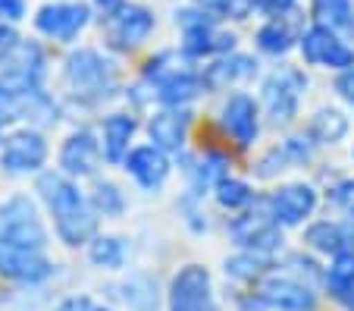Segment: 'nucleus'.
Returning a JSON list of instances; mask_svg holds the SVG:
<instances>
[{"label": "nucleus", "instance_id": "obj_38", "mask_svg": "<svg viewBox=\"0 0 354 311\" xmlns=\"http://www.w3.org/2000/svg\"><path fill=\"white\" fill-rule=\"evenodd\" d=\"M26 16V0H0V19L19 22Z\"/></svg>", "mask_w": 354, "mask_h": 311}, {"label": "nucleus", "instance_id": "obj_36", "mask_svg": "<svg viewBox=\"0 0 354 311\" xmlns=\"http://www.w3.org/2000/svg\"><path fill=\"white\" fill-rule=\"evenodd\" d=\"M254 10L263 16H286L295 10V0H254Z\"/></svg>", "mask_w": 354, "mask_h": 311}, {"label": "nucleus", "instance_id": "obj_5", "mask_svg": "<svg viewBox=\"0 0 354 311\" xmlns=\"http://www.w3.org/2000/svg\"><path fill=\"white\" fill-rule=\"evenodd\" d=\"M0 242L26 245V249H44L47 233L41 217L26 195H16L0 204Z\"/></svg>", "mask_w": 354, "mask_h": 311}, {"label": "nucleus", "instance_id": "obj_29", "mask_svg": "<svg viewBox=\"0 0 354 311\" xmlns=\"http://www.w3.org/2000/svg\"><path fill=\"white\" fill-rule=\"evenodd\" d=\"M263 267H267V258H263V251H245V255L229 258V261H226V277L254 280V277H261Z\"/></svg>", "mask_w": 354, "mask_h": 311}, {"label": "nucleus", "instance_id": "obj_22", "mask_svg": "<svg viewBox=\"0 0 354 311\" xmlns=\"http://www.w3.org/2000/svg\"><path fill=\"white\" fill-rule=\"evenodd\" d=\"M135 129H138V123H135V116L129 114H110L107 120H104V157L113 163H120L122 157L129 154V142H132Z\"/></svg>", "mask_w": 354, "mask_h": 311}, {"label": "nucleus", "instance_id": "obj_23", "mask_svg": "<svg viewBox=\"0 0 354 311\" xmlns=\"http://www.w3.org/2000/svg\"><path fill=\"white\" fill-rule=\"evenodd\" d=\"M314 19L333 28L345 41H354V3L351 0H314Z\"/></svg>", "mask_w": 354, "mask_h": 311}, {"label": "nucleus", "instance_id": "obj_14", "mask_svg": "<svg viewBox=\"0 0 354 311\" xmlns=\"http://www.w3.org/2000/svg\"><path fill=\"white\" fill-rule=\"evenodd\" d=\"M235 48V35L220 32L216 19L207 22H194V26L182 28V54L198 60V57H214V54H232Z\"/></svg>", "mask_w": 354, "mask_h": 311}, {"label": "nucleus", "instance_id": "obj_15", "mask_svg": "<svg viewBox=\"0 0 354 311\" xmlns=\"http://www.w3.org/2000/svg\"><path fill=\"white\" fill-rule=\"evenodd\" d=\"M314 208H317V189L308 183L282 186V189H276L270 195V211H273V217L282 226L301 224L304 217L314 214Z\"/></svg>", "mask_w": 354, "mask_h": 311}, {"label": "nucleus", "instance_id": "obj_20", "mask_svg": "<svg viewBox=\"0 0 354 311\" xmlns=\"http://www.w3.org/2000/svg\"><path fill=\"white\" fill-rule=\"evenodd\" d=\"M185 132H188V114L179 107L160 110V114H154L151 123H147L151 142L163 151H179L182 145H185Z\"/></svg>", "mask_w": 354, "mask_h": 311}, {"label": "nucleus", "instance_id": "obj_39", "mask_svg": "<svg viewBox=\"0 0 354 311\" xmlns=\"http://www.w3.org/2000/svg\"><path fill=\"white\" fill-rule=\"evenodd\" d=\"M335 91H339V95L345 98L348 104H354V66L345 69V73L335 79Z\"/></svg>", "mask_w": 354, "mask_h": 311}, {"label": "nucleus", "instance_id": "obj_34", "mask_svg": "<svg viewBox=\"0 0 354 311\" xmlns=\"http://www.w3.org/2000/svg\"><path fill=\"white\" fill-rule=\"evenodd\" d=\"M329 198H333L335 208H342L354 220V179H342V183L333 189V195H329Z\"/></svg>", "mask_w": 354, "mask_h": 311}, {"label": "nucleus", "instance_id": "obj_18", "mask_svg": "<svg viewBox=\"0 0 354 311\" xmlns=\"http://www.w3.org/2000/svg\"><path fill=\"white\" fill-rule=\"evenodd\" d=\"M257 73V60L248 54H223L220 60H214L210 66H204L201 82L210 91H226L229 85H239V82L251 79Z\"/></svg>", "mask_w": 354, "mask_h": 311}, {"label": "nucleus", "instance_id": "obj_9", "mask_svg": "<svg viewBox=\"0 0 354 311\" xmlns=\"http://www.w3.org/2000/svg\"><path fill=\"white\" fill-rule=\"evenodd\" d=\"M88 22H91V10L85 3H44L35 16V28L57 41H75Z\"/></svg>", "mask_w": 354, "mask_h": 311}, {"label": "nucleus", "instance_id": "obj_16", "mask_svg": "<svg viewBox=\"0 0 354 311\" xmlns=\"http://www.w3.org/2000/svg\"><path fill=\"white\" fill-rule=\"evenodd\" d=\"M100 154H104V148H100V142L94 139L91 129H79V132H73V136L63 142L60 167H63V173L82 179V176H91L94 170H97Z\"/></svg>", "mask_w": 354, "mask_h": 311}, {"label": "nucleus", "instance_id": "obj_3", "mask_svg": "<svg viewBox=\"0 0 354 311\" xmlns=\"http://www.w3.org/2000/svg\"><path fill=\"white\" fill-rule=\"evenodd\" d=\"M44 79V51L35 41H13L0 48V88L28 91L41 88Z\"/></svg>", "mask_w": 354, "mask_h": 311}, {"label": "nucleus", "instance_id": "obj_33", "mask_svg": "<svg viewBox=\"0 0 354 311\" xmlns=\"http://www.w3.org/2000/svg\"><path fill=\"white\" fill-rule=\"evenodd\" d=\"M286 163H288L286 148H273L261 157V163H257V176H261V179H270V176H276L279 170H286Z\"/></svg>", "mask_w": 354, "mask_h": 311}, {"label": "nucleus", "instance_id": "obj_32", "mask_svg": "<svg viewBox=\"0 0 354 311\" xmlns=\"http://www.w3.org/2000/svg\"><path fill=\"white\" fill-rule=\"evenodd\" d=\"M223 173H226V157L223 154H207L204 157V163L198 167V183L201 186H214L223 179Z\"/></svg>", "mask_w": 354, "mask_h": 311}, {"label": "nucleus", "instance_id": "obj_19", "mask_svg": "<svg viewBox=\"0 0 354 311\" xmlns=\"http://www.w3.org/2000/svg\"><path fill=\"white\" fill-rule=\"evenodd\" d=\"M126 170L138 179L145 189H157L163 186V179L169 176V161L167 151L157 148V145H141V148H132L126 157H122Z\"/></svg>", "mask_w": 354, "mask_h": 311}, {"label": "nucleus", "instance_id": "obj_6", "mask_svg": "<svg viewBox=\"0 0 354 311\" xmlns=\"http://www.w3.org/2000/svg\"><path fill=\"white\" fill-rule=\"evenodd\" d=\"M154 13L141 3H126L116 13L104 16V38L113 51H135L154 32Z\"/></svg>", "mask_w": 354, "mask_h": 311}, {"label": "nucleus", "instance_id": "obj_11", "mask_svg": "<svg viewBox=\"0 0 354 311\" xmlns=\"http://www.w3.org/2000/svg\"><path fill=\"white\" fill-rule=\"evenodd\" d=\"M0 274L16 283H41L54 274V264L41 255V249L0 242Z\"/></svg>", "mask_w": 354, "mask_h": 311}, {"label": "nucleus", "instance_id": "obj_10", "mask_svg": "<svg viewBox=\"0 0 354 311\" xmlns=\"http://www.w3.org/2000/svg\"><path fill=\"white\" fill-rule=\"evenodd\" d=\"M229 233L235 242L251 251H270L282 242L279 220L273 217V211H248L229 224Z\"/></svg>", "mask_w": 354, "mask_h": 311}, {"label": "nucleus", "instance_id": "obj_13", "mask_svg": "<svg viewBox=\"0 0 354 311\" xmlns=\"http://www.w3.org/2000/svg\"><path fill=\"white\" fill-rule=\"evenodd\" d=\"M257 299L267 308H276V311H314L317 308L314 290L292 277H267L257 286Z\"/></svg>", "mask_w": 354, "mask_h": 311}, {"label": "nucleus", "instance_id": "obj_24", "mask_svg": "<svg viewBox=\"0 0 354 311\" xmlns=\"http://www.w3.org/2000/svg\"><path fill=\"white\" fill-rule=\"evenodd\" d=\"M304 242L314 251H323V255H342V251L351 249V233L335 220H317L314 226H308Z\"/></svg>", "mask_w": 354, "mask_h": 311}, {"label": "nucleus", "instance_id": "obj_1", "mask_svg": "<svg viewBox=\"0 0 354 311\" xmlns=\"http://www.w3.org/2000/svg\"><path fill=\"white\" fill-rule=\"evenodd\" d=\"M38 192L47 202L50 214H54L57 236L66 245H82L94 236V230H97V211L79 192V186H73L60 173H44L38 179Z\"/></svg>", "mask_w": 354, "mask_h": 311}, {"label": "nucleus", "instance_id": "obj_4", "mask_svg": "<svg viewBox=\"0 0 354 311\" xmlns=\"http://www.w3.org/2000/svg\"><path fill=\"white\" fill-rule=\"evenodd\" d=\"M304 88H308V79H304V73H298L295 66H282L263 79L261 101H263V110L270 114V120H273L276 126H286V123L295 120Z\"/></svg>", "mask_w": 354, "mask_h": 311}, {"label": "nucleus", "instance_id": "obj_40", "mask_svg": "<svg viewBox=\"0 0 354 311\" xmlns=\"http://www.w3.org/2000/svg\"><path fill=\"white\" fill-rule=\"evenodd\" d=\"M94 7H97L104 16H110V13H116L120 7H126V0H94Z\"/></svg>", "mask_w": 354, "mask_h": 311}, {"label": "nucleus", "instance_id": "obj_12", "mask_svg": "<svg viewBox=\"0 0 354 311\" xmlns=\"http://www.w3.org/2000/svg\"><path fill=\"white\" fill-rule=\"evenodd\" d=\"M47 161V142L41 132L35 129H19L3 142L0 151V163L10 170V173H32V170L44 167Z\"/></svg>", "mask_w": 354, "mask_h": 311}, {"label": "nucleus", "instance_id": "obj_27", "mask_svg": "<svg viewBox=\"0 0 354 311\" xmlns=\"http://www.w3.org/2000/svg\"><path fill=\"white\" fill-rule=\"evenodd\" d=\"M88 258H91V264H97V267L116 271V267H122V261H126V245L116 236H97L88 245Z\"/></svg>", "mask_w": 354, "mask_h": 311}, {"label": "nucleus", "instance_id": "obj_7", "mask_svg": "<svg viewBox=\"0 0 354 311\" xmlns=\"http://www.w3.org/2000/svg\"><path fill=\"white\" fill-rule=\"evenodd\" d=\"M298 44H301V54H304V60H308L310 66L339 69V73H345V69L354 66V48L345 44L342 35H335L333 28L320 26V22L304 28Z\"/></svg>", "mask_w": 354, "mask_h": 311}, {"label": "nucleus", "instance_id": "obj_28", "mask_svg": "<svg viewBox=\"0 0 354 311\" xmlns=\"http://www.w3.org/2000/svg\"><path fill=\"white\" fill-rule=\"evenodd\" d=\"M251 198H254V192H251V186L248 183H241V179H226V176H223L220 183H216V202H220L223 208H229V211L248 208Z\"/></svg>", "mask_w": 354, "mask_h": 311}, {"label": "nucleus", "instance_id": "obj_30", "mask_svg": "<svg viewBox=\"0 0 354 311\" xmlns=\"http://www.w3.org/2000/svg\"><path fill=\"white\" fill-rule=\"evenodd\" d=\"M91 204H94V211H97V214H104V217H116V214H122V208H126L122 192L116 189L113 183H97V186H94Z\"/></svg>", "mask_w": 354, "mask_h": 311}, {"label": "nucleus", "instance_id": "obj_17", "mask_svg": "<svg viewBox=\"0 0 354 311\" xmlns=\"http://www.w3.org/2000/svg\"><path fill=\"white\" fill-rule=\"evenodd\" d=\"M220 123L241 148H248V145L257 139V104H254V98L241 95V91L239 95H229V101L223 104V110H220Z\"/></svg>", "mask_w": 354, "mask_h": 311}, {"label": "nucleus", "instance_id": "obj_2", "mask_svg": "<svg viewBox=\"0 0 354 311\" xmlns=\"http://www.w3.org/2000/svg\"><path fill=\"white\" fill-rule=\"evenodd\" d=\"M66 85L79 98H104L116 85V69L94 48H79L66 57Z\"/></svg>", "mask_w": 354, "mask_h": 311}, {"label": "nucleus", "instance_id": "obj_8", "mask_svg": "<svg viewBox=\"0 0 354 311\" xmlns=\"http://www.w3.org/2000/svg\"><path fill=\"white\" fill-rule=\"evenodd\" d=\"M169 311H216L207 267L185 264L169 283Z\"/></svg>", "mask_w": 354, "mask_h": 311}, {"label": "nucleus", "instance_id": "obj_25", "mask_svg": "<svg viewBox=\"0 0 354 311\" xmlns=\"http://www.w3.org/2000/svg\"><path fill=\"white\" fill-rule=\"evenodd\" d=\"M326 286L335 302L354 305V251L351 249L342 251V255H333V264L326 271Z\"/></svg>", "mask_w": 354, "mask_h": 311}, {"label": "nucleus", "instance_id": "obj_21", "mask_svg": "<svg viewBox=\"0 0 354 311\" xmlns=\"http://www.w3.org/2000/svg\"><path fill=\"white\" fill-rule=\"evenodd\" d=\"M295 13V10H292ZM292 13H286V16H273V19L267 22V26H261L257 28V35H254V41H257V48L263 51V54H273V57H279V54H288V51L295 48V41H301V26L298 22H288V16Z\"/></svg>", "mask_w": 354, "mask_h": 311}, {"label": "nucleus", "instance_id": "obj_26", "mask_svg": "<svg viewBox=\"0 0 354 311\" xmlns=\"http://www.w3.org/2000/svg\"><path fill=\"white\" fill-rule=\"evenodd\" d=\"M308 132H310L314 142L335 145V142H342L345 132H348V116L342 114V110H335V107H323V110H317V114L310 116Z\"/></svg>", "mask_w": 354, "mask_h": 311}, {"label": "nucleus", "instance_id": "obj_37", "mask_svg": "<svg viewBox=\"0 0 354 311\" xmlns=\"http://www.w3.org/2000/svg\"><path fill=\"white\" fill-rule=\"evenodd\" d=\"M286 154H288V161H308L310 157V145H308V139H301V136H295V139H288L286 145Z\"/></svg>", "mask_w": 354, "mask_h": 311}, {"label": "nucleus", "instance_id": "obj_35", "mask_svg": "<svg viewBox=\"0 0 354 311\" xmlns=\"http://www.w3.org/2000/svg\"><path fill=\"white\" fill-rule=\"evenodd\" d=\"M57 311H107V308L97 305L94 299H88V296H69V299H63V302L57 305Z\"/></svg>", "mask_w": 354, "mask_h": 311}, {"label": "nucleus", "instance_id": "obj_31", "mask_svg": "<svg viewBox=\"0 0 354 311\" xmlns=\"http://www.w3.org/2000/svg\"><path fill=\"white\" fill-rule=\"evenodd\" d=\"M198 3L220 19H248L254 10V0H198Z\"/></svg>", "mask_w": 354, "mask_h": 311}]
</instances>
